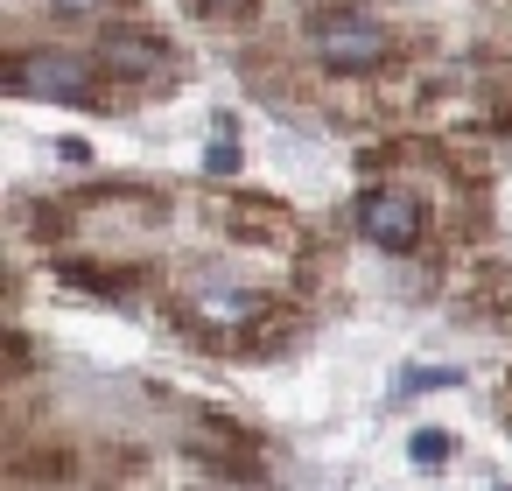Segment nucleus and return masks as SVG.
Instances as JSON below:
<instances>
[{
	"label": "nucleus",
	"mask_w": 512,
	"mask_h": 491,
	"mask_svg": "<svg viewBox=\"0 0 512 491\" xmlns=\"http://www.w3.org/2000/svg\"><path fill=\"white\" fill-rule=\"evenodd\" d=\"M309 50H316V64L323 71H337V78H372L379 64H386V50H393V36H386V22L379 15H365V8H309Z\"/></svg>",
	"instance_id": "nucleus-1"
},
{
	"label": "nucleus",
	"mask_w": 512,
	"mask_h": 491,
	"mask_svg": "<svg viewBox=\"0 0 512 491\" xmlns=\"http://www.w3.org/2000/svg\"><path fill=\"white\" fill-rule=\"evenodd\" d=\"M8 92L43 99V106H85V113H99L106 106V64L78 57V50H22L8 64Z\"/></svg>",
	"instance_id": "nucleus-2"
},
{
	"label": "nucleus",
	"mask_w": 512,
	"mask_h": 491,
	"mask_svg": "<svg viewBox=\"0 0 512 491\" xmlns=\"http://www.w3.org/2000/svg\"><path fill=\"white\" fill-rule=\"evenodd\" d=\"M358 232L379 253H414L421 246V197L414 190H365L358 197Z\"/></svg>",
	"instance_id": "nucleus-3"
},
{
	"label": "nucleus",
	"mask_w": 512,
	"mask_h": 491,
	"mask_svg": "<svg viewBox=\"0 0 512 491\" xmlns=\"http://www.w3.org/2000/svg\"><path fill=\"white\" fill-rule=\"evenodd\" d=\"M99 64H106V78L148 85V78L169 71V36H155V29H106L99 36Z\"/></svg>",
	"instance_id": "nucleus-4"
},
{
	"label": "nucleus",
	"mask_w": 512,
	"mask_h": 491,
	"mask_svg": "<svg viewBox=\"0 0 512 491\" xmlns=\"http://www.w3.org/2000/svg\"><path fill=\"white\" fill-rule=\"evenodd\" d=\"M407 456H414V463H442V456H449V435H442V428H414Z\"/></svg>",
	"instance_id": "nucleus-5"
},
{
	"label": "nucleus",
	"mask_w": 512,
	"mask_h": 491,
	"mask_svg": "<svg viewBox=\"0 0 512 491\" xmlns=\"http://www.w3.org/2000/svg\"><path fill=\"white\" fill-rule=\"evenodd\" d=\"M57 15H78V22H92V15H106V8H120V0H50Z\"/></svg>",
	"instance_id": "nucleus-6"
},
{
	"label": "nucleus",
	"mask_w": 512,
	"mask_h": 491,
	"mask_svg": "<svg viewBox=\"0 0 512 491\" xmlns=\"http://www.w3.org/2000/svg\"><path fill=\"white\" fill-rule=\"evenodd\" d=\"M197 8H204L211 22H239V15H253V0H197Z\"/></svg>",
	"instance_id": "nucleus-7"
}]
</instances>
